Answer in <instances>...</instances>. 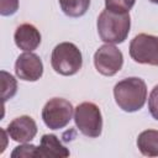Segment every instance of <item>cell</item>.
Wrapping results in <instances>:
<instances>
[{
	"mask_svg": "<svg viewBox=\"0 0 158 158\" xmlns=\"http://www.w3.org/2000/svg\"><path fill=\"white\" fill-rule=\"evenodd\" d=\"M94 65L100 74L112 77L122 68L123 54L114 44L105 43L96 49L94 54Z\"/></svg>",
	"mask_w": 158,
	"mask_h": 158,
	"instance_id": "cell-7",
	"label": "cell"
},
{
	"mask_svg": "<svg viewBox=\"0 0 158 158\" xmlns=\"http://www.w3.org/2000/svg\"><path fill=\"white\" fill-rule=\"evenodd\" d=\"M1 86H2L1 94H2V100L4 101L11 99L17 91L16 79L5 70H1Z\"/></svg>",
	"mask_w": 158,
	"mask_h": 158,
	"instance_id": "cell-14",
	"label": "cell"
},
{
	"mask_svg": "<svg viewBox=\"0 0 158 158\" xmlns=\"http://www.w3.org/2000/svg\"><path fill=\"white\" fill-rule=\"evenodd\" d=\"M30 157H40V151L38 147L35 144L22 143L17 147L14 148L11 152V158H30Z\"/></svg>",
	"mask_w": 158,
	"mask_h": 158,
	"instance_id": "cell-15",
	"label": "cell"
},
{
	"mask_svg": "<svg viewBox=\"0 0 158 158\" xmlns=\"http://www.w3.org/2000/svg\"><path fill=\"white\" fill-rule=\"evenodd\" d=\"M137 147L146 157H158V131H142L137 137Z\"/></svg>",
	"mask_w": 158,
	"mask_h": 158,
	"instance_id": "cell-12",
	"label": "cell"
},
{
	"mask_svg": "<svg viewBox=\"0 0 158 158\" xmlns=\"http://www.w3.org/2000/svg\"><path fill=\"white\" fill-rule=\"evenodd\" d=\"M151 2H153V4H157L158 5V0H149Z\"/></svg>",
	"mask_w": 158,
	"mask_h": 158,
	"instance_id": "cell-19",
	"label": "cell"
},
{
	"mask_svg": "<svg viewBox=\"0 0 158 158\" xmlns=\"http://www.w3.org/2000/svg\"><path fill=\"white\" fill-rule=\"evenodd\" d=\"M114 98L117 106L125 112H136L147 100V85L143 79L130 77L120 80L114 86Z\"/></svg>",
	"mask_w": 158,
	"mask_h": 158,
	"instance_id": "cell-1",
	"label": "cell"
},
{
	"mask_svg": "<svg viewBox=\"0 0 158 158\" xmlns=\"http://www.w3.org/2000/svg\"><path fill=\"white\" fill-rule=\"evenodd\" d=\"M6 132L12 141L20 143H27L32 141L37 135V125L31 116L22 115L14 118L9 123Z\"/></svg>",
	"mask_w": 158,
	"mask_h": 158,
	"instance_id": "cell-9",
	"label": "cell"
},
{
	"mask_svg": "<svg viewBox=\"0 0 158 158\" xmlns=\"http://www.w3.org/2000/svg\"><path fill=\"white\" fill-rule=\"evenodd\" d=\"M15 73L25 81H37L43 74L42 59L32 52L21 53L15 62Z\"/></svg>",
	"mask_w": 158,
	"mask_h": 158,
	"instance_id": "cell-8",
	"label": "cell"
},
{
	"mask_svg": "<svg viewBox=\"0 0 158 158\" xmlns=\"http://www.w3.org/2000/svg\"><path fill=\"white\" fill-rule=\"evenodd\" d=\"M19 10V0H0V15L11 16Z\"/></svg>",
	"mask_w": 158,
	"mask_h": 158,
	"instance_id": "cell-17",
	"label": "cell"
},
{
	"mask_svg": "<svg viewBox=\"0 0 158 158\" xmlns=\"http://www.w3.org/2000/svg\"><path fill=\"white\" fill-rule=\"evenodd\" d=\"M148 110L154 120L158 121V85H156L148 98Z\"/></svg>",
	"mask_w": 158,
	"mask_h": 158,
	"instance_id": "cell-18",
	"label": "cell"
},
{
	"mask_svg": "<svg viewBox=\"0 0 158 158\" xmlns=\"http://www.w3.org/2000/svg\"><path fill=\"white\" fill-rule=\"evenodd\" d=\"M73 105L63 98L49 99L42 109V120L51 130L64 128L72 120Z\"/></svg>",
	"mask_w": 158,
	"mask_h": 158,
	"instance_id": "cell-5",
	"label": "cell"
},
{
	"mask_svg": "<svg viewBox=\"0 0 158 158\" xmlns=\"http://www.w3.org/2000/svg\"><path fill=\"white\" fill-rule=\"evenodd\" d=\"M64 15L68 17H81L90 6V0H58Z\"/></svg>",
	"mask_w": 158,
	"mask_h": 158,
	"instance_id": "cell-13",
	"label": "cell"
},
{
	"mask_svg": "<svg viewBox=\"0 0 158 158\" xmlns=\"http://www.w3.org/2000/svg\"><path fill=\"white\" fill-rule=\"evenodd\" d=\"M74 122L77 128L86 137L96 138L101 135L102 116L99 106L94 102L79 104L74 110Z\"/></svg>",
	"mask_w": 158,
	"mask_h": 158,
	"instance_id": "cell-4",
	"label": "cell"
},
{
	"mask_svg": "<svg viewBox=\"0 0 158 158\" xmlns=\"http://www.w3.org/2000/svg\"><path fill=\"white\" fill-rule=\"evenodd\" d=\"M136 0H105V9L114 11V12H128L133 5H135Z\"/></svg>",
	"mask_w": 158,
	"mask_h": 158,
	"instance_id": "cell-16",
	"label": "cell"
},
{
	"mask_svg": "<svg viewBox=\"0 0 158 158\" xmlns=\"http://www.w3.org/2000/svg\"><path fill=\"white\" fill-rule=\"evenodd\" d=\"M130 56L139 64L158 67V36L139 33L130 43Z\"/></svg>",
	"mask_w": 158,
	"mask_h": 158,
	"instance_id": "cell-6",
	"label": "cell"
},
{
	"mask_svg": "<svg viewBox=\"0 0 158 158\" xmlns=\"http://www.w3.org/2000/svg\"><path fill=\"white\" fill-rule=\"evenodd\" d=\"M96 27L101 41L110 44H118L122 43L130 33L131 19L128 12L121 14L105 9L98 17Z\"/></svg>",
	"mask_w": 158,
	"mask_h": 158,
	"instance_id": "cell-2",
	"label": "cell"
},
{
	"mask_svg": "<svg viewBox=\"0 0 158 158\" xmlns=\"http://www.w3.org/2000/svg\"><path fill=\"white\" fill-rule=\"evenodd\" d=\"M40 157H46V158H64L68 157L70 153L67 147L62 144L59 138L56 135L52 133H46L42 136L41 142H40Z\"/></svg>",
	"mask_w": 158,
	"mask_h": 158,
	"instance_id": "cell-11",
	"label": "cell"
},
{
	"mask_svg": "<svg viewBox=\"0 0 158 158\" xmlns=\"http://www.w3.org/2000/svg\"><path fill=\"white\" fill-rule=\"evenodd\" d=\"M14 41L20 49L32 52L41 43V33L32 23H22L15 30Z\"/></svg>",
	"mask_w": 158,
	"mask_h": 158,
	"instance_id": "cell-10",
	"label": "cell"
},
{
	"mask_svg": "<svg viewBox=\"0 0 158 158\" xmlns=\"http://www.w3.org/2000/svg\"><path fill=\"white\" fill-rule=\"evenodd\" d=\"M51 64L56 73L64 77H70L81 69L83 56L80 49L74 43L62 42L53 48Z\"/></svg>",
	"mask_w": 158,
	"mask_h": 158,
	"instance_id": "cell-3",
	"label": "cell"
}]
</instances>
